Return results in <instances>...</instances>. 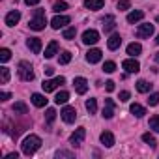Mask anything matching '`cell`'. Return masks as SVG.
Here are the masks:
<instances>
[{"mask_svg": "<svg viewBox=\"0 0 159 159\" xmlns=\"http://www.w3.org/2000/svg\"><path fill=\"white\" fill-rule=\"evenodd\" d=\"M39 146H41V139L38 135H28L23 140V153L25 155H32V153H36L39 150Z\"/></svg>", "mask_w": 159, "mask_h": 159, "instance_id": "obj_1", "label": "cell"}, {"mask_svg": "<svg viewBox=\"0 0 159 159\" xmlns=\"http://www.w3.org/2000/svg\"><path fill=\"white\" fill-rule=\"evenodd\" d=\"M34 13H36V17L28 21V26H30L32 30L39 32V30H43V28H45V25H47V19H45V13H43V10H36Z\"/></svg>", "mask_w": 159, "mask_h": 159, "instance_id": "obj_2", "label": "cell"}, {"mask_svg": "<svg viewBox=\"0 0 159 159\" xmlns=\"http://www.w3.org/2000/svg\"><path fill=\"white\" fill-rule=\"evenodd\" d=\"M17 73H19V77H21V81H25V83L34 81V71H32V66H30L28 62H19Z\"/></svg>", "mask_w": 159, "mask_h": 159, "instance_id": "obj_3", "label": "cell"}, {"mask_svg": "<svg viewBox=\"0 0 159 159\" xmlns=\"http://www.w3.org/2000/svg\"><path fill=\"white\" fill-rule=\"evenodd\" d=\"M66 83V79L64 77H54V79H49V81H43V84H41V88H43V92L47 94V92H54L60 84H64Z\"/></svg>", "mask_w": 159, "mask_h": 159, "instance_id": "obj_4", "label": "cell"}, {"mask_svg": "<svg viewBox=\"0 0 159 159\" xmlns=\"http://www.w3.org/2000/svg\"><path fill=\"white\" fill-rule=\"evenodd\" d=\"M84 139H86V129H84V127H79V129H75V131L71 133L69 142H71V146H81Z\"/></svg>", "mask_w": 159, "mask_h": 159, "instance_id": "obj_5", "label": "cell"}, {"mask_svg": "<svg viewBox=\"0 0 159 159\" xmlns=\"http://www.w3.org/2000/svg\"><path fill=\"white\" fill-rule=\"evenodd\" d=\"M60 116L66 124H73L77 120V111H75V107H64L60 111Z\"/></svg>", "mask_w": 159, "mask_h": 159, "instance_id": "obj_6", "label": "cell"}, {"mask_svg": "<svg viewBox=\"0 0 159 159\" xmlns=\"http://www.w3.org/2000/svg\"><path fill=\"white\" fill-rule=\"evenodd\" d=\"M99 41V32L98 30H86L84 34H83V43L84 45H96Z\"/></svg>", "mask_w": 159, "mask_h": 159, "instance_id": "obj_7", "label": "cell"}, {"mask_svg": "<svg viewBox=\"0 0 159 159\" xmlns=\"http://www.w3.org/2000/svg\"><path fill=\"white\" fill-rule=\"evenodd\" d=\"M152 34H153V25H150V23H146V25H140V26L137 28V32H135V36H137L139 39L150 38Z\"/></svg>", "mask_w": 159, "mask_h": 159, "instance_id": "obj_8", "label": "cell"}, {"mask_svg": "<svg viewBox=\"0 0 159 159\" xmlns=\"http://www.w3.org/2000/svg\"><path fill=\"white\" fill-rule=\"evenodd\" d=\"M122 67H124L127 73H139L140 64H139L135 58H127V60H124V62H122Z\"/></svg>", "mask_w": 159, "mask_h": 159, "instance_id": "obj_9", "label": "cell"}, {"mask_svg": "<svg viewBox=\"0 0 159 159\" xmlns=\"http://www.w3.org/2000/svg\"><path fill=\"white\" fill-rule=\"evenodd\" d=\"M69 21H71V19H69L67 15H56V17L51 21V26H52L54 30H60V28H64L66 25H69Z\"/></svg>", "mask_w": 159, "mask_h": 159, "instance_id": "obj_10", "label": "cell"}, {"mask_svg": "<svg viewBox=\"0 0 159 159\" xmlns=\"http://www.w3.org/2000/svg\"><path fill=\"white\" fill-rule=\"evenodd\" d=\"M73 86H75L77 94H86V90H88V81H86L84 77H77L75 81H73Z\"/></svg>", "mask_w": 159, "mask_h": 159, "instance_id": "obj_11", "label": "cell"}, {"mask_svg": "<svg viewBox=\"0 0 159 159\" xmlns=\"http://www.w3.org/2000/svg\"><path fill=\"white\" fill-rule=\"evenodd\" d=\"M101 56H103V52H101L99 49H90V51L86 52V60H88L90 64H98V62L101 60Z\"/></svg>", "mask_w": 159, "mask_h": 159, "instance_id": "obj_12", "label": "cell"}, {"mask_svg": "<svg viewBox=\"0 0 159 159\" xmlns=\"http://www.w3.org/2000/svg\"><path fill=\"white\" fill-rule=\"evenodd\" d=\"M114 107L116 103L112 99H105V107H103V118H112L114 116Z\"/></svg>", "mask_w": 159, "mask_h": 159, "instance_id": "obj_13", "label": "cell"}, {"mask_svg": "<svg viewBox=\"0 0 159 159\" xmlns=\"http://www.w3.org/2000/svg\"><path fill=\"white\" fill-rule=\"evenodd\" d=\"M19 21H21V13H19L17 10L10 11V13L6 15V25H8V26H15V25H17Z\"/></svg>", "mask_w": 159, "mask_h": 159, "instance_id": "obj_14", "label": "cell"}, {"mask_svg": "<svg viewBox=\"0 0 159 159\" xmlns=\"http://www.w3.org/2000/svg\"><path fill=\"white\" fill-rule=\"evenodd\" d=\"M26 47L32 51V52H39L41 51V39L39 38H28V41H26Z\"/></svg>", "mask_w": 159, "mask_h": 159, "instance_id": "obj_15", "label": "cell"}, {"mask_svg": "<svg viewBox=\"0 0 159 159\" xmlns=\"http://www.w3.org/2000/svg\"><path fill=\"white\" fill-rule=\"evenodd\" d=\"M116 28V21H114V17L112 15H107L105 19H103V30L109 34V32H112Z\"/></svg>", "mask_w": 159, "mask_h": 159, "instance_id": "obj_16", "label": "cell"}, {"mask_svg": "<svg viewBox=\"0 0 159 159\" xmlns=\"http://www.w3.org/2000/svg\"><path fill=\"white\" fill-rule=\"evenodd\" d=\"M107 45H109V49H111V51H116V49L122 45V38H120V34H112V36L109 38Z\"/></svg>", "mask_w": 159, "mask_h": 159, "instance_id": "obj_17", "label": "cell"}, {"mask_svg": "<svg viewBox=\"0 0 159 159\" xmlns=\"http://www.w3.org/2000/svg\"><path fill=\"white\" fill-rule=\"evenodd\" d=\"M99 139H101V142H103V146H107V148H111V146H114V135H112L111 131H103Z\"/></svg>", "mask_w": 159, "mask_h": 159, "instance_id": "obj_18", "label": "cell"}, {"mask_svg": "<svg viewBox=\"0 0 159 159\" xmlns=\"http://www.w3.org/2000/svg\"><path fill=\"white\" fill-rule=\"evenodd\" d=\"M84 6H86L88 10L96 11V10H101V8L105 6V0H84Z\"/></svg>", "mask_w": 159, "mask_h": 159, "instance_id": "obj_19", "label": "cell"}, {"mask_svg": "<svg viewBox=\"0 0 159 159\" xmlns=\"http://www.w3.org/2000/svg\"><path fill=\"white\" fill-rule=\"evenodd\" d=\"M56 52H58V41L52 39V41L47 45V49H45V58H52Z\"/></svg>", "mask_w": 159, "mask_h": 159, "instance_id": "obj_20", "label": "cell"}, {"mask_svg": "<svg viewBox=\"0 0 159 159\" xmlns=\"http://www.w3.org/2000/svg\"><path fill=\"white\" fill-rule=\"evenodd\" d=\"M142 17H144V11H140V10H135V11H131L129 15H127V23H139V21H142Z\"/></svg>", "mask_w": 159, "mask_h": 159, "instance_id": "obj_21", "label": "cell"}, {"mask_svg": "<svg viewBox=\"0 0 159 159\" xmlns=\"http://www.w3.org/2000/svg\"><path fill=\"white\" fill-rule=\"evenodd\" d=\"M129 111H131V114H135L137 118H142V116L146 114V109H144L142 105H139V103H133V105L129 107Z\"/></svg>", "mask_w": 159, "mask_h": 159, "instance_id": "obj_22", "label": "cell"}, {"mask_svg": "<svg viewBox=\"0 0 159 159\" xmlns=\"http://www.w3.org/2000/svg\"><path fill=\"white\" fill-rule=\"evenodd\" d=\"M140 52H142V45H140V43H129V45H127V54L137 56V54H140Z\"/></svg>", "mask_w": 159, "mask_h": 159, "instance_id": "obj_23", "label": "cell"}, {"mask_svg": "<svg viewBox=\"0 0 159 159\" xmlns=\"http://www.w3.org/2000/svg\"><path fill=\"white\" fill-rule=\"evenodd\" d=\"M32 103L36 107H45L47 105V98L41 96V94H32Z\"/></svg>", "mask_w": 159, "mask_h": 159, "instance_id": "obj_24", "label": "cell"}, {"mask_svg": "<svg viewBox=\"0 0 159 159\" xmlns=\"http://www.w3.org/2000/svg\"><path fill=\"white\" fill-rule=\"evenodd\" d=\"M67 99H69V94H67L66 90H62V92H58V94H56L54 103H56V105H64V103H67Z\"/></svg>", "mask_w": 159, "mask_h": 159, "instance_id": "obj_25", "label": "cell"}, {"mask_svg": "<svg viewBox=\"0 0 159 159\" xmlns=\"http://www.w3.org/2000/svg\"><path fill=\"white\" fill-rule=\"evenodd\" d=\"M150 88H152V84H150L148 81H142V79H140V81L137 83V90H139L140 94H146V92H150Z\"/></svg>", "mask_w": 159, "mask_h": 159, "instance_id": "obj_26", "label": "cell"}, {"mask_svg": "<svg viewBox=\"0 0 159 159\" xmlns=\"http://www.w3.org/2000/svg\"><path fill=\"white\" fill-rule=\"evenodd\" d=\"M13 112H15V114H26V112H28V107H26L23 101H17V103L13 105Z\"/></svg>", "mask_w": 159, "mask_h": 159, "instance_id": "obj_27", "label": "cell"}, {"mask_svg": "<svg viewBox=\"0 0 159 159\" xmlns=\"http://www.w3.org/2000/svg\"><path fill=\"white\" fill-rule=\"evenodd\" d=\"M86 111L90 112V114H96V111H98V101L96 99H86Z\"/></svg>", "mask_w": 159, "mask_h": 159, "instance_id": "obj_28", "label": "cell"}, {"mask_svg": "<svg viewBox=\"0 0 159 159\" xmlns=\"http://www.w3.org/2000/svg\"><path fill=\"white\" fill-rule=\"evenodd\" d=\"M10 81V69L8 67H0V83L6 84Z\"/></svg>", "mask_w": 159, "mask_h": 159, "instance_id": "obj_29", "label": "cell"}, {"mask_svg": "<svg viewBox=\"0 0 159 159\" xmlns=\"http://www.w3.org/2000/svg\"><path fill=\"white\" fill-rule=\"evenodd\" d=\"M54 118H56V111H54V109H47V112H45V122H47L49 125H52Z\"/></svg>", "mask_w": 159, "mask_h": 159, "instance_id": "obj_30", "label": "cell"}, {"mask_svg": "<svg viewBox=\"0 0 159 159\" xmlns=\"http://www.w3.org/2000/svg\"><path fill=\"white\" fill-rule=\"evenodd\" d=\"M150 129H153L155 133H159V114H153L150 118Z\"/></svg>", "mask_w": 159, "mask_h": 159, "instance_id": "obj_31", "label": "cell"}, {"mask_svg": "<svg viewBox=\"0 0 159 159\" xmlns=\"http://www.w3.org/2000/svg\"><path fill=\"white\" fill-rule=\"evenodd\" d=\"M75 36H77V28L75 26H69V28L64 30V39H73Z\"/></svg>", "mask_w": 159, "mask_h": 159, "instance_id": "obj_32", "label": "cell"}, {"mask_svg": "<svg viewBox=\"0 0 159 159\" xmlns=\"http://www.w3.org/2000/svg\"><path fill=\"white\" fill-rule=\"evenodd\" d=\"M58 62H60V64H69V62H71V52H69V51H64V52L58 56Z\"/></svg>", "mask_w": 159, "mask_h": 159, "instance_id": "obj_33", "label": "cell"}, {"mask_svg": "<svg viewBox=\"0 0 159 159\" xmlns=\"http://www.w3.org/2000/svg\"><path fill=\"white\" fill-rule=\"evenodd\" d=\"M116 8H118L120 11H125V10H129V8H131V2H129V0H118Z\"/></svg>", "mask_w": 159, "mask_h": 159, "instance_id": "obj_34", "label": "cell"}, {"mask_svg": "<svg viewBox=\"0 0 159 159\" xmlns=\"http://www.w3.org/2000/svg\"><path fill=\"white\" fill-rule=\"evenodd\" d=\"M69 6H67V2H56L54 6H52V10L56 11V13H62V11H66Z\"/></svg>", "mask_w": 159, "mask_h": 159, "instance_id": "obj_35", "label": "cell"}, {"mask_svg": "<svg viewBox=\"0 0 159 159\" xmlns=\"http://www.w3.org/2000/svg\"><path fill=\"white\" fill-rule=\"evenodd\" d=\"M10 58H11L10 49H0V60H2V62H8Z\"/></svg>", "mask_w": 159, "mask_h": 159, "instance_id": "obj_36", "label": "cell"}, {"mask_svg": "<svg viewBox=\"0 0 159 159\" xmlns=\"http://www.w3.org/2000/svg\"><path fill=\"white\" fill-rule=\"evenodd\" d=\"M114 69H116V64H114V62H111V60H109V62H105V64H103V71H105V73H112Z\"/></svg>", "mask_w": 159, "mask_h": 159, "instance_id": "obj_37", "label": "cell"}, {"mask_svg": "<svg viewBox=\"0 0 159 159\" xmlns=\"http://www.w3.org/2000/svg\"><path fill=\"white\" fill-rule=\"evenodd\" d=\"M142 140H144L146 144H150L152 148L155 146V139H153V135H150V133H144V135H142Z\"/></svg>", "mask_w": 159, "mask_h": 159, "instance_id": "obj_38", "label": "cell"}, {"mask_svg": "<svg viewBox=\"0 0 159 159\" xmlns=\"http://www.w3.org/2000/svg\"><path fill=\"white\" fill-rule=\"evenodd\" d=\"M148 105H152V107L159 105V94H152V96L148 98Z\"/></svg>", "mask_w": 159, "mask_h": 159, "instance_id": "obj_39", "label": "cell"}, {"mask_svg": "<svg viewBox=\"0 0 159 159\" xmlns=\"http://www.w3.org/2000/svg\"><path fill=\"white\" fill-rule=\"evenodd\" d=\"M105 88H107V92H114V81H107Z\"/></svg>", "mask_w": 159, "mask_h": 159, "instance_id": "obj_40", "label": "cell"}, {"mask_svg": "<svg viewBox=\"0 0 159 159\" xmlns=\"http://www.w3.org/2000/svg\"><path fill=\"white\" fill-rule=\"evenodd\" d=\"M129 96H131V94H129L127 90H124V92H120V101H127V99H129Z\"/></svg>", "mask_w": 159, "mask_h": 159, "instance_id": "obj_41", "label": "cell"}, {"mask_svg": "<svg viewBox=\"0 0 159 159\" xmlns=\"http://www.w3.org/2000/svg\"><path fill=\"white\" fill-rule=\"evenodd\" d=\"M11 98V94L10 92H2V94H0V99H2V101H8Z\"/></svg>", "mask_w": 159, "mask_h": 159, "instance_id": "obj_42", "label": "cell"}, {"mask_svg": "<svg viewBox=\"0 0 159 159\" xmlns=\"http://www.w3.org/2000/svg\"><path fill=\"white\" fill-rule=\"evenodd\" d=\"M41 0H25V4L26 6H36V4H39Z\"/></svg>", "mask_w": 159, "mask_h": 159, "instance_id": "obj_43", "label": "cell"}, {"mask_svg": "<svg viewBox=\"0 0 159 159\" xmlns=\"http://www.w3.org/2000/svg\"><path fill=\"white\" fill-rule=\"evenodd\" d=\"M56 155H58V157H60V155H62V157H71V152H58Z\"/></svg>", "mask_w": 159, "mask_h": 159, "instance_id": "obj_44", "label": "cell"}, {"mask_svg": "<svg viewBox=\"0 0 159 159\" xmlns=\"http://www.w3.org/2000/svg\"><path fill=\"white\" fill-rule=\"evenodd\" d=\"M43 71H45V75H52V71H54V69H52L51 66H47V67H45Z\"/></svg>", "mask_w": 159, "mask_h": 159, "instance_id": "obj_45", "label": "cell"}, {"mask_svg": "<svg viewBox=\"0 0 159 159\" xmlns=\"http://www.w3.org/2000/svg\"><path fill=\"white\" fill-rule=\"evenodd\" d=\"M8 157H10V159H17V157H19V153H17V152H15V153H8Z\"/></svg>", "mask_w": 159, "mask_h": 159, "instance_id": "obj_46", "label": "cell"}, {"mask_svg": "<svg viewBox=\"0 0 159 159\" xmlns=\"http://www.w3.org/2000/svg\"><path fill=\"white\" fill-rule=\"evenodd\" d=\"M155 62L159 64V52H155Z\"/></svg>", "mask_w": 159, "mask_h": 159, "instance_id": "obj_47", "label": "cell"}, {"mask_svg": "<svg viewBox=\"0 0 159 159\" xmlns=\"http://www.w3.org/2000/svg\"><path fill=\"white\" fill-rule=\"evenodd\" d=\"M155 43H157V45H159V36H157V39H155Z\"/></svg>", "mask_w": 159, "mask_h": 159, "instance_id": "obj_48", "label": "cell"}, {"mask_svg": "<svg viewBox=\"0 0 159 159\" xmlns=\"http://www.w3.org/2000/svg\"><path fill=\"white\" fill-rule=\"evenodd\" d=\"M157 23H159V17H157Z\"/></svg>", "mask_w": 159, "mask_h": 159, "instance_id": "obj_49", "label": "cell"}]
</instances>
